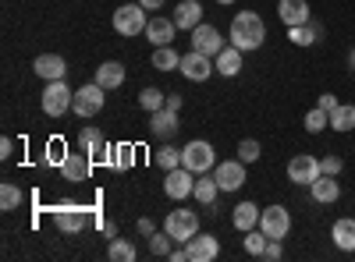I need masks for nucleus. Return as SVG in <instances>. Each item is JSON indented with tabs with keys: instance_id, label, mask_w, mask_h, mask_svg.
I'll return each instance as SVG.
<instances>
[{
	"instance_id": "26",
	"label": "nucleus",
	"mask_w": 355,
	"mask_h": 262,
	"mask_svg": "<svg viewBox=\"0 0 355 262\" xmlns=\"http://www.w3.org/2000/svg\"><path fill=\"white\" fill-rule=\"evenodd\" d=\"M242 50L239 46H224L217 57H214V64H217V75H224V78H234V75H239L242 71Z\"/></svg>"
},
{
	"instance_id": "18",
	"label": "nucleus",
	"mask_w": 355,
	"mask_h": 262,
	"mask_svg": "<svg viewBox=\"0 0 355 262\" xmlns=\"http://www.w3.org/2000/svg\"><path fill=\"white\" fill-rule=\"evenodd\" d=\"M174 32H178V25H174V18H167V15H153L150 18V25H146V39H150L153 46H171L174 43Z\"/></svg>"
},
{
	"instance_id": "30",
	"label": "nucleus",
	"mask_w": 355,
	"mask_h": 262,
	"mask_svg": "<svg viewBox=\"0 0 355 262\" xmlns=\"http://www.w3.org/2000/svg\"><path fill=\"white\" fill-rule=\"evenodd\" d=\"M331 128L334 131H355V106L352 103H338L334 110H331Z\"/></svg>"
},
{
	"instance_id": "38",
	"label": "nucleus",
	"mask_w": 355,
	"mask_h": 262,
	"mask_svg": "<svg viewBox=\"0 0 355 262\" xmlns=\"http://www.w3.org/2000/svg\"><path fill=\"white\" fill-rule=\"evenodd\" d=\"M259 156H263V145H259L256 138H242V142H239V160H242V163H256Z\"/></svg>"
},
{
	"instance_id": "4",
	"label": "nucleus",
	"mask_w": 355,
	"mask_h": 262,
	"mask_svg": "<svg viewBox=\"0 0 355 262\" xmlns=\"http://www.w3.org/2000/svg\"><path fill=\"white\" fill-rule=\"evenodd\" d=\"M182 167H189L196 178L199 174H210L217 167V153H214V145L206 142V138H192L185 149H182Z\"/></svg>"
},
{
	"instance_id": "25",
	"label": "nucleus",
	"mask_w": 355,
	"mask_h": 262,
	"mask_svg": "<svg viewBox=\"0 0 355 262\" xmlns=\"http://www.w3.org/2000/svg\"><path fill=\"white\" fill-rule=\"evenodd\" d=\"M331 241H334V248H341V252H355V216H341V220H334V227H331Z\"/></svg>"
},
{
	"instance_id": "3",
	"label": "nucleus",
	"mask_w": 355,
	"mask_h": 262,
	"mask_svg": "<svg viewBox=\"0 0 355 262\" xmlns=\"http://www.w3.org/2000/svg\"><path fill=\"white\" fill-rule=\"evenodd\" d=\"M71 103H75V89H71V85H68L64 78L46 82L43 100H40V106H43L46 118H64V113L71 110Z\"/></svg>"
},
{
	"instance_id": "8",
	"label": "nucleus",
	"mask_w": 355,
	"mask_h": 262,
	"mask_svg": "<svg viewBox=\"0 0 355 262\" xmlns=\"http://www.w3.org/2000/svg\"><path fill=\"white\" fill-rule=\"evenodd\" d=\"M107 106V89L103 85H96V82H89V85H82V89H75V103H71V110L78 113V118H96V113Z\"/></svg>"
},
{
	"instance_id": "48",
	"label": "nucleus",
	"mask_w": 355,
	"mask_h": 262,
	"mask_svg": "<svg viewBox=\"0 0 355 262\" xmlns=\"http://www.w3.org/2000/svg\"><path fill=\"white\" fill-rule=\"evenodd\" d=\"M185 259H189L185 248H174V252H171V262H185Z\"/></svg>"
},
{
	"instance_id": "41",
	"label": "nucleus",
	"mask_w": 355,
	"mask_h": 262,
	"mask_svg": "<svg viewBox=\"0 0 355 262\" xmlns=\"http://www.w3.org/2000/svg\"><path fill=\"white\" fill-rule=\"evenodd\" d=\"M64 156H68V153H64V142L53 138V142L46 145V163H64Z\"/></svg>"
},
{
	"instance_id": "16",
	"label": "nucleus",
	"mask_w": 355,
	"mask_h": 262,
	"mask_svg": "<svg viewBox=\"0 0 355 262\" xmlns=\"http://www.w3.org/2000/svg\"><path fill=\"white\" fill-rule=\"evenodd\" d=\"M85 223H89V216L78 206H57L53 209V227L61 234H78V230H85Z\"/></svg>"
},
{
	"instance_id": "40",
	"label": "nucleus",
	"mask_w": 355,
	"mask_h": 262,
	"mask_svg": "<svg viewBox=\"0 0 355 262\" xmlns=\"http://www.w3.org/2000/svg\"><path fill=\"white\" fill-rule=\"evenodd\" d=\"M114 153H117V156H114V167H117V170H128V167L135 163V153H132V145H117Z\"/></svg>"
},
{
	"instance_id": "42",
	"label": "nucleus",
	"mask_w": 355,
	"mask_h": 262,
	"mask_svg": "<svg viewBox=\"0 0 355 262\" xmlns=\"http://www.w3.org/2000/svg\"><path fill=\"white\" fill-rule=\"evenodd\" d=\"M135 230H139V234H142V238H153V234H157V223H153L150 216H142V220L135 223Z\"/></svg>"
},
{
	"instance_id": "19",
	"label": "nucleus",
	"mask_w": 355,
	"mask_h": 262,
	"mask_svg": "<svg viewBox=\"0 0 355 262\" xmlns=\"http://www.w3.org/2000/svg\"><path fill=\"white\" fill-rule=\"evenodd\" d=\"M309 195H313L316 206H334V202L341 198V185H338V178H331V174H320V178L309 185Z\"/></svg>"
},
{
	"instance_id": "49",
	"label": "nucleus",
	"mask_w": 355,
	"mask_h": 262,
	"mask_svg": "<svg viewBox=\"0 0 355 262\" xmlns=\"http://www.w3.org/2000/svg\"><path fill=\"white\" fill-rule=\"evenodd\" d=\"M103 234L114 241V238H117V223H103Z\"/></svg>"
},
{
	"instance_id": "21",
	"label": "nucleus",
	"mask_w": 355,
	"mask_h": 262,
	"mask_svg": "<svg viewBox=\"0 0 355 262\" xmlns=\"http://www.w3.org/2000/svg\"><path fill=\"white\" fill-rule=\"evenodd\" d=\"M277 18L284 21V28H295V25L313 21V15H309V0H281V4H277Z\"/></svg>"
},
{
	"instance_id": "11",
	"label": "nucleus",
	"mask_w": 355,
	"mask_h": 262,
	"mask_svg": "<svg viewBox=\"0 0 355 262\" xmlns=\"http://www.w3.org/2000/svg\"><path fill=\"white\" fill-rule=\"evenodd\" d=\"M196 174L189 170V167H174V170H167V178H164V195L171 198V202H182V198H189L192 195V188H196Z\"/></svg>"
},
{
	"instance_id": "12",
	"label": "nucleus",
	"mask_w": 355,
	"mask_h": 262,
	"mask_svg": "<svg viewBox=\"0 0 355 262\" xmlns=\"http://www.w3.org/2000/svg\"><path fill=\"white\" fill-rule=\"evenodd\" d=\"M214 178H217L220 191H239L245 185V163L242 160H220L214 167Z\"/></svg>"
},
{
	"instance_id": "9",
	"label": "nucleus",
	"mask_w": 355,
	"mask_h": 262,
	"mask_svg": "<svg viewBox=\"0 0 355 262\" xmlns=\"http://www.w3.org/2000/svg\"><path fill=\"white\" fill-rule=\"evenodd\" d=\"M320 178V160L313 153H299V156H291L288 160V181L291 185H313Z\"/></svg>"
},
{
	"instance_id": "7",
	"label": "nucleus",
	"mask_w": 355,
	"mask_h": 262,
	"mask_svg": "<svg viewBox=\"0 0 355 262\" xmlns=\"http://www.w3.org/2000/svg\"><path fill=\"white\" fill-rule=\"evenodd\" d=\"M259 230H263L270 241H284L288 230H291V213L281 206V202H274V206H263V213H259Z\"/></svg>"
},
{
	"instance_id": "27",
	"label": "nucleus",
	"mask_w": 355,
	"mask_h": 262,
	"mask_svg": "<svg viewBox=\"0 0 355 262\" xmlns=\"http://www.w3.org/2000/svg\"><path fill=\"white\" fill-rule=\"evenodd\" d=\"M217 195H220L217 178H210V174H199V178H196V188H192V198L199 202V206H214Z\"/></svg>"
},
{
	"instance_id": "14",
	"label": "nucleus",
	"mask_w": 355,
	"mask_h": 262,
	"mask_svg": "<svg viewBox=\"0 0 355 262\" xmlns=\"http://www.w3.org/2000/svg\"><path fill=\"white\" fill-rule=\"evenodd\" d=\"M61 174H64V181H68V185H82V181H89V174H93V156H85L82 149H78V153H68L64 163H61Z\"/></svg>"
},
{
	"instance_id": "20",
	"label": "nucleus",
	"mask_w": 355,
	"mask_h": 262,
	"mask_svg": "<svg viewBox=\"0 0 355 262\" xmlns=\"http://www.w3.org/2000/svg\"><path fill=\"white\" fill-rule=\"evenodd\" d=\"M33 71H36L43 82H57V78L68 75V64H64L61 53H40L36 61H33Z\"/></svg>"
},
{
	"instance_id": "33",
	"label": "nucleus",
	"mask_w": 355,
	"mask_h": 262,
	"mask_svg": "<svg viewBox=\"0 0 355 262\" xmlns=\"http://www.w3.org/2000/svg\"><path fill=\"white\" fill-rule=\"evenodd\" d=\"M18 206H21V188L11 185V181H4V185H0V209H4V213H15Z\"/></svg>"
},
{
	"instance_id": "1",
	"label": "nucleus",
	"mask_w": 355,
	"mask_h": 262,
	"mask_svg": "<svg viewBox=\"0 0 355 262\" xmlns=\"http://www.w3.org/2000/svg\"><path fill=\"white\" fill-rule=\"evenodd\" d=\"M227 39L231 46H239L242 53H252L266 43V25L256 11H239L231 18V28H227Z\"/></svg>"
},
{
	"instance_id": "46",
	"label": "nucleus",
	"mask_w": 355,
	"mask_h": 262,
	"mask_svg": "<svg viewBox=\"0 0 355 262\" xmlns=\"http://www.w3.org/2000/svg\"><path fill=\"white\" fill-rule=\"evenodd\" d=\"M139 4H142L146 11H164V4H167V0H139Z\"/></svg>"
},
{
	"instance_id": "36",
	"label": "nucleus",
	"mask_w": 355,
	"mask_h": 262,
	"mask_svg": "<svg viewBox=\"0 0 355 262\" xmlns=\"http://www.w3.org/2000/svg\"><path fill=\"white\" fill-rule=\"evenodd\" d=\"M171 241H174V238L167 234V230H157V234L150 238V252H153L157 259H171V252H174Z\"/></svg>"
},
{
	"instance_id": "2",
	"label": "nucleus",
	"mask_w": 355,
	"mask_h": 262,
	"mask_svg": "<svg viewBox=\"0 0 355 262\" xmlns=\"http://www.w3.org/2000/svg\"><path fill=\"white\" fill-rule=\"evenodd\" d=\"M146 25H150V11L142 4H121L114 11V32L125 36V39H135L146 32Z\"/></svg>"
},
{
	"instance_id": "24",
	"label": "nucleus",
	"mask_w": 355,
	"mask_h": 262,
	"mask_svg": "<svg viewBox=\"0 0 355 262\" xmlns=\"http://www.w3.org/2000/svg\"><path fill=\"white\" fill-rule=\"evenodd\" d=\"M259 213H263V206H256V202L249 198V202H239L234 206V213H231V223H234V230H252V227H259Z\"/></svg>"
},
{
	"instance_id": "51",
	"label": "nucleus",
	"mask_w": 355,
	"mask_h": 262,
	"mask_svg": "<svg viewBox=\"0 0 355 262\" xmlns=\"http://www.w3.org/2000/svg\"><path fill=\"white\" fill-rule=\"evenodd\" d=\"M217 4H224V8H231V4H234V0H217Z\"/></svg>"
},
{
	"instance_id": "6",
	"label": "nucleus",
	"mask_w": 355,
	"mask_h": 262,
	"mask_svg": "<svg viewBox=\"0 0 355 262\" xmlns=\"http://www.w3.org/2000/svg\"><path fill=\"white\" fill-rule=\"evenodd\" d=\"M164 230L178 241V245H189L196 234H199V216L192 209H171L167 220H164Z\"/></svg>"
},
{
	"instance_id": "32",
	"label": "nucleus",
	"mask_w": 355,
	"mask_h": 262,
	"mask_svg": "<svg viewBox=\"0 0 355 262\" xmlns=\"http://www.w3.org/2000/svg\"><path fill=\"white\" fill-rule=\"evenodd\" d=\"M153 160H157V167H164V170H174V167H182V149H174L171 142H164L160 149L153 153Z\"/></svg>"
},
{
	"instance_id": "35",
	"label": "nucleus",
	"mask_w": 355,
	"mask_h": 262,
	"mask_svg": "<svg viewBox=\"0 0 355 262\" xmlns=\"http://www.w3.org/2000/svg\"><path fill=\"white\" fill-rule=\"evenodd\" d=\"M323 128H331V113L320 110V106L306 110V131H309V135H320Z\"/></svg>"
},
{
	"instance_id": "39",
	"label": "nucleus",
	"mask_w": 355,
	"mask_h": 262,
	"mask_svg": "<svg viewBox=\"0 0 355 262\" xmlns=\"http://www.w3.org/2000/svg\"><path fill=\"white\" fill-rule=\"evenodd\" d=\"M341 170H345V160H341V156H334V153L320 160V174H331V178H338Z\"/></svg>"
},
{
	"instance_id": "29",
	"label": "nucleus",
	"mask_w": 355,
	"mask_h": 262,
	"mask_svg": "<svg viewBox=\"0 0 355 262\" xmlns=\"http://www.w3.org/2000/svg\"><path fill=\"white\" fill-rule=\"evenodd\" d=\"M153 68L157 71H178L182 68V53L174 46H153Z\"/></svg>"
},
{
	"instance_id": "45",
	"label": "nucleus",
	"mask_w": 355,
	"mask_h": 262,
	"mask_svg": "<svg viewBox=\"0 0 355 262\" xmlns=\"http://www.w3.org/2000/svg\"><path fill=\"white\" fill-rule=\"evenodd\" d=\"M11 153H15V142L11 138H0V160H11Z\"/></svg>"
},
{
	"instance_id": "22",
	"label": "nucleus",
	"mask_w": 355,
	"mask_h": 262,
	"mask_svg": "<svg viewBox=\"0 0 355 262\" xmlns=\"http://www.w3.org/2000/svg\"><path fill=\"white\" fill-rule=\"evenodd\" d=\"M174 25L178 28H185V32H192V28L196 25H202V4H199V0H182V4H178L174 8Z\"/></svg>"
},
{
	"instance_id": "50",
	"label": "nucleus",
	"mask_w": 355,
	"mask_h": 262,
	"mask_svg": "<svg viewBox=\"0 0 355 262\" xmlns=\"http://www.w3.org/2000/svg\"><path fill=\"white\" fill-rule=\"evenodd\" d=\"M348 71H352V75H355V46H352V50H348Z\"/></svg>"
},
{
	"instance_id": "37",
	"label": "nucleus",
	"mask_w": 355,
	"mask_h": 262,
	"mask_svg": "<svg viewBox=\"0 0 355 262\" xmlns=\"http://www.w3.org/2000/svg\"><path fill=\"white\" fill-rule=\"evenodd\" d=\"M266 241H270V238H266L259 227H252V230H245V241H242V245H245V252H249V255H263Z\"/></svg>"
},
{
	"instance_id": "28",
	"label": "nucleus",
	"mask_w": 355,
	"mask_h": 262,
	"mask_svg": "<svg viewBox=\"0 0 355 262\" xmlns=\"http://www.w3.org/2000/svg\"><path fill=\"white\" fill-rule=\"evenodd\" d=\"M288 39H291L295 46H313V43L323 39V25H316V21L295 25V28H288Z\"/></svg>"
},
{
	"instance_id": "15",
	"label": "nucleus",
	"mask_w": 355,
	"mask_h": 262,
	"mask_svg": "<svg viewBox=\"0 0 355 262\" xmlns=\"http://www.w3.org/2000/svg\"><path fill=\"white\" fill-rule=\"evenodd\" d=\"M185 252H189L192 262H214L220 255V238L217 234H202V230H199V234L185 245Z\"/></svg>"
},
{
	"instance_id": "23",
	"label": "nucleus",
	"mask_w": 355,
	"mask_h": 262,
	"mask_svg": "<svg viewBox=\"0 0 355 262\" xmlns=\"http://www.w3.org/2000/svg\"><path fill=\"white\" fill-rule=\"evenodd\" d=\"M96 85H103V89L110 93V89H121L125 85V64L121 61H103L100 68H96V78H93Z\"/></svg>"
},
{
	"instance_id": "17",
	"label": "nucleus",
	"mask_w": 355,
	"mask_h": 262,
	"mask_svg": "<svg viewBox=\"0 0 355 262\" xmlns=\"http://www.w3.org/2000/svg\"><path fill=\"white\" fill-rule=\"evenodd\" d=\"M178 128V110H171V106H160V110H153L150 113V135L157 138V142H167Z\"/></svg>"
},
{
	"instance_id": "43",
	"label": "nucleus",
	"mask_w": 355,
	"mask_h": 262,
	"mask_svg": "<svg viewBox=\"0 0 355 262\" xmlns=\"http://www.w3.org/2000/svg\"><path fill=\"white\" fill-rule=\"evenodd\" d=\"M284 252H281V241H266V248H263V255L259 259H270V262H277Z\"/></svg>"
},
{
	"instance_id": "5",
	"label": "nucleus",
	"mask_w": 355,
	"mask_h": 262,
	"mask_svg": "<svg viewBox=\"0 0 355 262\" xmlns=\"http://www.w3.org/2000/svg\"><path fill=\"white\" fill-rule=\"evenodd\" d=\"M78 149H82L85 156H93V163L114 167V149L107 145V135H103L100 128H93V124L78 131Z\"/></svg>"
},
{
	"instance_id": "44",
	"label": "nucleus",
	"mask_w": 355,
	"mask_h": 262,
	"mask_svg": "<svg viewBox=\"0 0 355 262\" xmlns=\"http://www.w3.org/2000/svg\"><path fill=\"white\" fill-rule=\"evenodd\" d=\"M316 106H320V110H327V113H331V110L338 106V96H334V93H323V96L316 100Z\"/></svg>"
},
{
	"instance_id": "13",
	"label": "nucleus",
	"mask_w": 355,
	"mask_h": 262,
	"mask_svg": "<svg viewBox=\"0 0 355 262\" xmlns=\"http://www.w3.org/2000/svg\"><path fill=\"white\" fill-rule=\"evenodd\" d=\"M192 50H199V53H206V57H217L220 50H224V39H220V28H214V25H196L192 28Z\"/></svg>"
},
{
	"instance_id": "31",
	"label": "nucleus",
	"mask_w": 355,
	"mask_h": 262,
	"mask_svg": "<svg viewBox=\"0 0 355 262\" xmlns=\"http://www.w3.org/2000/svg\"><path fill=\"white\" fill-rule=\"evenodd\" d=\"M107 259H110V262H135V245L125 241V238H114V241L107 245Z\"/></svg>"
},
{
	"instance_id": "10",
	"label": "nucleus",
	"mask_w": 355,
	"mask_h": 262,
	"mask_svg": "<svg viewBox=\"0 0 355 262\" xmlns=\"http://www.w3.org/2000/svg\"><path fill=\"white\" fill-rule=\"evenodd\" d=\"M182 71L189 82H206L210 75H217V64H214V57H206V53H199V50H189V53H182Z\"/></svg>"
},
{
	"instance_id": "34",
	"label": "nucleus",
	"mask_w": 355,
	"mask_h": 262,
	"mask_svg": "<svg viewBox=\"0 0 355 262\" xmlns=\"http://www.w3.org/2000/svg\"><path fill=\"white\" fill-rule=\"evenodd\" d=\"M164 103H167V93H160L157 85H146V89L139 93V106H142V110H150V113L160 110Z\"/></svg>"
},
{
	"instance_id": "47",
	"label": "nucleus",
	"mask_w": 355,
	"mask_h": 262,
	"mask_svg": "<svg viewBox=\"0 0 355 262\" xmlns=\"http://www.w3.org/2000/svg\"><path fill=\"white\" fill-rule=\"evenodd\" d=\"M182 103H185V100L178 96V93H167V103H164V106H171V110H182Z\"/></svg>"
}]
</instances>
